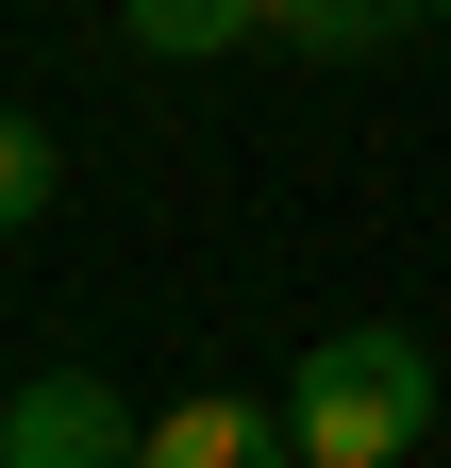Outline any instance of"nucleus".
Returning a JSON list of instances; mask_svg holds the SVG:
<instances>
[{
    "label": "nucleus",
    "instance_id": "4",
    "mask_svg": "<svg viewBox=\"0 0 451 468\" xmlns=\"http://www.w3.org/2000/svg\"><path fill=\"white\" fill-rule=\"evenodd\" d=\"M251 17L285 34V50H318V68H368V50H402L435 0H251Z\"/></svg>",
    "mask_w": 451,
    "mask_h": 468
},
{
    "label": "nucleus",
    "instance_id": "6",
    "mask_svg": "<svg viewBox=\"0 0 451 468\" xmlns=\"http://www.w3.org/2000/svg\"><path fill=\"white\" fill-rule=\"evenodd\" d=\"M17 218H50V134L0 117V234H17Z\"/></svg>",
    "mask_w": 451,
    "mask_h": 468
},
{
    "label": "nucleus",
    "instance_id": "5",
    "mask_svg": "<svg viewBox=\"0 0 451 468\" xmlns=\"http://www.w3.org/2000/svg\"><path fill=\"white\" fill-rule=\"evenodd\" d=\"M118 17H134V50H167V68H217V50L267 34L251 0H118Z\"/></svg>",
    "mask_w": 451,
    "mask_h": 468
},
{
    "label": "nucleus",
    "instance_id": "1",
    "mask_svg": "<svg viewBox=\"0 0 451 468\" xmlns=\"http://www.w3.org/2000/svg\"><path fill=\"white\" fill-rule=\"evenodd\" d=\"M285 435L301 468H402L435 435V351L402 318H351V335H318L301 368H285Z\"/></svg>",
    "mask_w": 451,
    "mask_h": 468
},
{
    "label": "nucleus",
    "instance_id": "2",
    "mask_svg": "<svg viewBox=\"0 0 451 468\" xmlns=\"http://www.w3.org/2000/svg\"><path fill=\"white\" fill-rule=\"evenodd\" d=\"M0 468H134V401L100 368H34L0 401Z\"/></svg>",
    "mask_w": 451,
    "mask_h": 468
},
{
    "label": "nucleus",
    "instance_id": "3",
    "mask_svg": "<svg viewBox=\"0 0 451 468\" xmlns=\"http://www.w3.org/2000/svg\"><path fill=\"white\" fill-rule=\"evenodd\" d=\"M134 468H301V435H285V401H251V385H184V401L134 419Z\"/></svg>",
    "mask_w": 451,
    "mask_h": 468
}]
</instances>
